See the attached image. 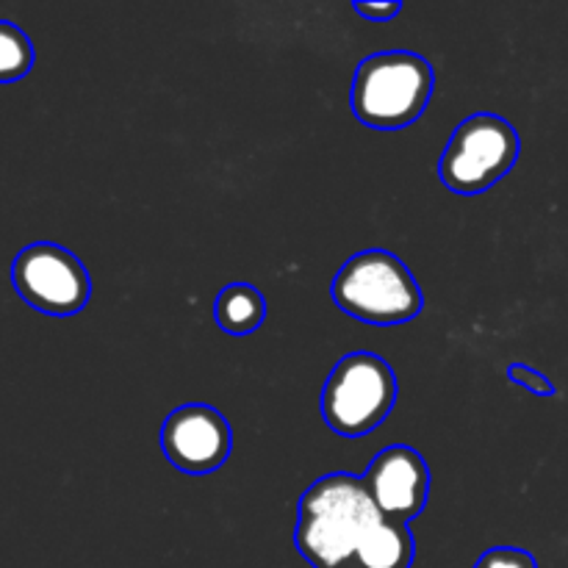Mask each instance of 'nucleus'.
I'll list each match as a JSON object with an SVG mask.
<instances>
[{
    "mask_svg": "<svg viewBox=\"0 0 568 568\" xmlns=\"http://www.w3.org/2000/svg\"><path fill=\"white\" fill-rule=\"evenodd\" d=\"M161 449H164L166 460L183 475H211L231 458V422L211 405H181L164 419Z\"/></svg>",
    "mask_w": 568,
    "mask_h": 568,
    "instance_id": "0eeeda50",
    "label": "nucleus"
},
{
    "mask_svg": "<svg viewBox=\"0 0 568 568\" xmlns=\"http://www.w3.org/2000/svg\"><path fill=\"white\" fill-rule=\"evenodd\" d=\"M266 320V300L253 283H227L214 300V322L227 336H250Z\"/></svg>",
    "mask_w": 568,
    "mask_h": 568,
    "instance_id": "1a4fd4ad",
    "label": "nucleus"
},
{
    "mask_svg": "<svg viewBox=\"0 0 568 568\" xmlns=\"http://www.w3.org/2000/svg\"><path fill=\"white\" fill-rule=\"evenodd\" d=\"M519 153V131L505 116L480 111L455 125L438 161V178L455 194H483L514 170Z\"/></svg>",
    "mask_w": 568,
    "mask_h": 568,
    "instance_id": "39448f33",
    "label": "nucleus"
},
{
    "mask_svg": "<svg viewBox=\"0 0 568 568\" xmlns=\"http://www.w3.org/2000/svg\"><path fill=\"white\" fill-rule=\"evenodd\" d=\"M399 383L388 361L375 353H349L322 386V419L344 438L377 430L394 410Z\"/></svg>",
    "mask_w": 568,
    "mask_h": 568,
    "instance_id": "20e7f679",
    "label": "nucleus"
},
{
    "mask_svg": "<svg viewBox=\"0 0 568 568\" xmlns=\"http://www.w3.org/2000/svg\"><path fill=\"white\" fill-rule=\"evenodd\" d=\"M436 87L433 64L410 50L366 55L353 75L349 105L358 122L377 131H399L425 114Z\"/></svg>",
    "mask_w": 568,
    "mask_h": 568,
    "instance_id": "f03ea898",
    "label": "nucleus"
},
{
    "mask_svg": "<svg viewBox=\"0 0 568 568\" xmlns=\"http://www.w3.org/2000/svg\"><path fill=\"white\" fill-rule=\"evenodd\" d=\"M11 283L22 303L48 316L81 314L92 297V277L83 261L53 242L22 247L11 264Z\"/></svg>",
    "mask_w": 568,
    "mask_h": 568,
    "instance_id": "423d86ee",
    "label": "nucleus"
},
{
    "mask_svg": "<svg viewBox=\"0 0 568 568\" xmlns=\"http://www.w3.org/2000/svg\"><path fill=\"white\" fill-rule=\"evenodd\" d=\"M333 303L366 325H405L425 311V294L403 258L388 250H364L333 277Z\"/></svg>",
    "mask_w": 568,
    "mask_h": 568,
    "instance_id": "7ed1b4c3",
    "label": "nucleus"
},
{
    "mask_svg": "<svg viewBox=\"0 0 568 568\" xmlns=\"http://www.w3.org/2000/svg\"><path fill=\"white\" fill-rule=\"evenodd\" d=\"M353 11H358L366 20H392L403 11V3H361V0H355Z\"/></svg>",
    "mask_w": 568,
    "mask_h": 568,
    "instance_id": "ddd939ff",
    "label": "nucleus"
},
{
    "mask_svg": "<svg viewBox=\"0 0 568 568\" xmlns=\"http://www.w3.org/2000/svg\"><path fill=\"white\" fill-rule=\"evenodd\" d=\"M508 377L516 383V386H521V388H527L530 394H536V397H555V394H558L555 383L549 381L547 375H541L538 369H532V366L514 364L508 369Z\"/></svg>",
    "mask_w": 568,
    "mask_h": 568,
    "instance_id": "f8f14e48",
    "label": "nucleus"
},
{
    "mask_svg": "<svg viewBox=\"0 0 568 568\" xmlns=\"http://www.w3.org/2000/svg\"><path fill=\"white\" fill-rule=\"evenodd\" d=\"M364 477L325 475L300 497L294 544L314 568H353L386 525Z\"/></svg>",
    "mask_w": 568,
    "mask_h": 568,
    "instance_id": "f257e3e1",
    "label": "nucleus"
},
{
    "mask_svg": "<svg viewBox=\"0 0 568 568\" xmlns=\"http://www.w3.org/2000/svg\"><path fill=\"white\" fill-rule=\"evenodd\" d=\"M33 44L20 26L0 20V83H14L33 70Z\"/></svg>",
    "mask_w": 568,
    "mask_h": 568,
    "instance_id": "9d476101",
    "label": "nucleus"
},
{
    "mask_svg": "<svg viewBox=\"0 0 568 568\" xmlns=\"http://www.w3.org/2000/svg\"><path fill=\"white\" fill-rule=\"evenodd\" d=\"M364 480L386 519L408 525L425 514L430 499V466L414 447L394 444L377 453Z\"/></svg>",
    "mask_w": 568,
    "mask_h": 568,
    "instance_id": "6e6552de",
    "label": "nucleus"
},
{
    "mask_svg": "<svg viewBox=\"0 0 568 568\" xmlns=\"http://www.w3.org/2000/svg\"><path fill=\"white\" fill-rule=\"evenodd\" d=\"M471 568H538L536 558L519 547H494L480 555Z\"/></svg>",
    "mask_w": 568,
    "mask_h": 568,
    "instance_id": "9b49d317",
    "label": "nucleus"
}]
</instances>
